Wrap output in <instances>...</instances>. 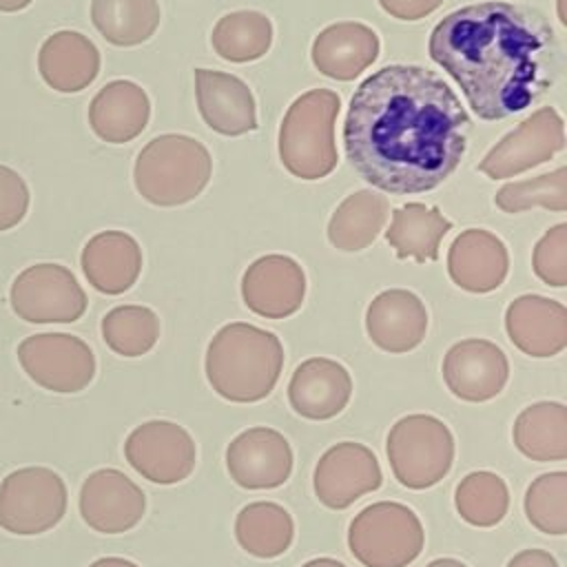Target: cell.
I'll use <instances>...</instances> for the list:
<instances>
[{
	"label": "cell",
	"mask_w": 567,
	"mask_h": 567,
	"mask_svg": "<svg viewBox=\"0 0 567 567\" xmlns=\"http://www.w3.org/2000/svg\"><path fill=\"white\" fill-rule=\"evenodd\" d=\"M472 120L432 69L390 64L365 78L343 120L354 173L392 195L441 186L461 164Z\"/></svg>",
	"instance_id": "1"
},
{
	"label": "cell",
	"mask_w": 567,
	"mask_h": 567,
	"mask_svg": "<svg viewBox=\"0 0 567 567\" xmlns=\"http://www.w3.org/2000/svg\"><path fill=\"white\" fill-rule=\"evenodd\" d=\"M427 51L485 122L529 109L563 75L565 60L560 40L540 11L496 0L441 18Z\"/></svg>",
	"instance_id": "2"
},
{
	"label": "cell",
	"mask_w": 567,
	"mask_h": 567,
	"mask_svg": "<svg viewBox=\"0 0 567 567\" xmlns=\"http://www.w3.org/2000/svg\"><path fill=\"white\" fill-rule=\"evenodd\" d=\"M206 379L226 401L266 399L284 370V346L277 334L246 321L226 323L206 350Z\"/></svg>",
	"instance_id": "3"
},
{
	"label": "cell",
	"mask_w": 567,
	"mask_h": 567,
	"mask_svg": "<svg viewBox=\"0 0 567 567\" xmlns=\"http://www.w3.org/2000/svg\"><path fill=\"white\" fill-rule=\"evenodd\" d=\"M213 159L208 148L188 135H159L135 159L137 193L155 206H179L195 199L208 184Z\"/></svg>",
	"instance_id": "4"
},
{
	"label": "cell",
	"mask_w": 567,
	"mask_h": 567,
	"mask_svg": "<svg viewBox=\"0 0 567 567\" xmlns=\"http://www.w3.org/2000/svg\"><path fill=\"white\" fill-rule=\"evenodd\" d=\"M341 100L330 89L301 93L279 126V159L299 179H321L337 168L334 120Z\"/></svg>",
	"instance_id": "5"
},
{
	"label": "cell",
	"mask_w": 567,
	"mask_h": 567,
	"mask_svg": "<svg viewBox=\"0 0 567 567\" xmlns=\"http://www.w3.org/2000/svg\"><path fill=\"white\" fill-rule=\"evenodd\" d=\"M425 545L421 518L403 503L379 501L350 523L348 547L363 567H408Z\"/></svg>",
	"instance_id": "6"
},
{
	"label": "cell",
	"mask_w": 567,
	"mask_h": 567,
	"mask_svg": "<svg viewBox=\"0 0 567 567\" xmlns=\"http://www.w3.org/2000/svg\"><path fill=\"white\" fill-rule=\"evenodd\" d=\"M385 452L392 474L401 485L427 489L450 472L454 436L432 414H408L390 427Z\"/></svg>",
	"instance_id": "7"
},
{
	"label": "cell",
	"mask_w": 567,
	"mask_h": 567,
	"mask_svg": "<svg viewBox=\"0 0 567 567\" xmlns=\"http://www.w3.org/2000/svg\"><path fill=\"white\" fill-rule=\"evenodd\" d=\"M66 503V485L51 467L13 470L0 483V527L18 536L44 534L62 520Z\"/></svg>",
	"instance_id": "8"
},
{
	"label": "cell",
	"mask_w": 567,
	"mask_h": 567,
	"mask_svg": "<svg viewBox=\"0 0 567 567\" xmlns=\"http://www.w3.org/2000/svg\"><path fill=\"white\" fill-rule=\"evenodd\" d=\"M13 312L29 323H73L89 306L75 275L60 264L24 268L9 290Z\"/></svg>",
	"instance_id": "9"
},
{
	"label": "cell",
	"mask_w": 567,
	"mask_h": 567,
	"mask_svg": "<svg viewBox=\"0 0 567 567\" xmlns=\"http://www.w3.org/2000/svg\"><path fill=\"white\" fill-rule=\"evenodd\" d=\"M18 361L40 388L73 394L95 377V354L86 341L66 332H40L20 341Z\"/></svg>",
	"instance_id": "10"
},
{
	"label": "cell",
	"mask_w": 567,
	"mask_h": 567,
	"mask_svg": "<svg viewBox=\"0 0 567 567\" xmlns=\"http://www.w3.org/2000/svg\"><path fill=\"white\" fill-rule=\"evenodd\" d=\"M563 148L565 122L556 109L543 106L496 142L478 162V171L489 179H505L554 159Z\"/></svg>",
	"instance_id": "11"
},
{
	"label": "cell",
	"mask_w": 567,
	"mask_h": 567,
	"mask_svg": "<svg viewBox=\"0 0 567 567\" xmlns=\"http://www.w3.org/2000/svg\"><path fill=\"white\" fill-rule=\"evenodd\" d=\"M124 456L142 478L173 485L195 470L197 447L186 427L157 419L137 425L126 436Z\"/></svg>",
	"instance_id": "12"
},
{
	"label": "cell",
	"mask_w": 567,
	"mask_h": 567,
	"mask_svg": "<svg viewBox=\"0 0 567 567\" xmlns=\"http://www.w3.org/2000/svg\"><path fill=\"white\" fill-rule=\"evenodd\" d=\"M383 483L381 465L374 452L354 441H341L328 447L317 461L312 485L317 498L330 509H346Z\"/></svg>",
	"instance_id": "13"
},
{
	"label": "cell",
	"mask_w": 567,
	"mask_h": 567,
	"mask_svg": "<svg viewBox=\"0 0 567 567\" xmlns=\"http://www.w3.org/2000/svg\"><path fill=\"white\" fill-rule=\"evenodd\" d=\"M78 507L91 529L100 534H124L142 520L146 496L124 472L102 467L84 478Z\"/></svg>",
	"instance_id": "14"
},
{
	"label": "cell",
	"mask_w": 567,
	"mask_h": 567,
	"mask_svg": "<svg viewBox=\"0 0 567 567\" xmlns=\"http://www.w3.org/2000/svg\"><path fill=\"white\" fill-rule=\"evenodd\" d=\"M226 467L239 487L272 489L290 478L292 447L272 427H248L228 443Z\"/></svg>",
	"instance_id": "15"
},
{
	"label": "cell",
	"mask_w": 567,
	"mask_h": 567,
	"mask_svg": "<svg viewBox=\"0 0 567 567\" xmlns=\"http://www.w3.org/2000/svg\"><path fill=\"white\" fill-rule=\"evenodd\" d=\"M443 381L447 390L470 403L498 396L509 379L505 352L487 339H463L443 357Z\"/></svg>",
	"instance_id": "16"
},
{
	"label": "cell",
	"mask_w": 567,
	"mask_h": 567,
	"mask_svg": "<svg viewBox=\"0 0 567 567\" xmlns=\"http://www.w3.org/2000/svg\"><path fill=\"white\" fill-rule=\"evenodd\" d=\"M306 297L303 268L288 255H264L241 277V299L259 317L286 319Z\"/></svg>",
	"instance_id": "17"
},
{
	"label": "cell",
	"mask_w": 567,
	"mask_h": 567,
	"mask_svg": "<svg viewBox=\"0 0 567 567\" xmlns=\"http://www.w3.org/2000/svg\"><path fill=\"white\" fill-rule=\"evenodd\" d=\"M195 95L202 120L219 135L237 137L257 128L255 95L237 75L195 69Z\"/></svg>",
	"instance_id": "18"
},
{
	"label": "cell",
	"mask_w": 567,
	"mask_h": 567,
	"mask_svg": "<svg viewBox=\"0 0 567 567\" xmlns=\"http://www.w3.org/2000/svg\"><path fill=\"white\" fill-rule=\"evenodd\" d=\"M509 270V255L498 235L485 228L463 230L447 250L450 279L465 292L496 290Z\"/></svg>",
	"instance_id": "19"
},
{
	"label": "cell",
	"mask_w": 567,
	"mask_h": 567,
	"mask_svg": "<svg viewBox=\"0 0 567 567\" xmlns=\"http://www.w3.org/2000/svg\"><path fill=\"white\" fill-rule=\"evenodd\" d=\"M365 330L377 348L392 354L410 352L425 339L427 310L414 292L390 288L370 301Z\"/></svg>",
	"instance_id": "20"
},
{
	"label": "cell",
	"mask_w": 567,
	"mask_h": 567,
	"mask_svg": "<svg viewBox=\"0 0 567 567\" xmlns=\"http://www.w3.org/2000/svg\"><path fill=\"white\" fill-rule=\"evenodd\" d=\"M352 396L350 372L334 359L312 357L297 365L288 383L290 408L310 421L337 416Z\"/></svg>",
	"instance_id": "21"
},
{
	"label": "cell",
	"mask_w": 567,
	"mask_h": 567,
	"mask_svg": "<svg viewBox=\"0 0 567 567\" xmlns=\"http://www.w3.org/2000/svg\"><path fill=\"white\" fill-rule=\"evenodd\" d=\"M505 330L520 352L536 359L554 357L567 346V310L554 299L523 295L507 306Z\"/></svg>",
	"instance_id": "22"
},
{
	"label": "cell",
	"mask_w": 567,
	"mask_h": 567,
	"mask_svg": "<svg viewBox=\"0 0 567 567\" xmlns=\"http://www.w3.org/2000/svg\"><path fill=\"white\" fill-rule=\"evenodd\" d=\"M379 35L363 22L328 24L312 42V64L330 80L350 82L379 58Z\"/></svg>",
	"instance_id": "23"
},
{
	"label": "cell",
	"mask_w": 567,
	"mask_h": 567,
	"mask_svg": "<svg viewBox=\"0 0 567 567\" xmlns=\"http://www.w3.org/2000/svg\"><path fill=\"white\" fill-rule=\"evenodd\" d=\"M80 264L97 292L122 295L142 272V248L124 230H102L84 244Z\"/></svg>",
	"instance_id": "24"
},
{
	"label": "cell",
	"mask_w": 567,
	"mask_h": 567,
	"mask_svg": "<svg viewBox=\"0 0 567 567\" xmlns=\"http://www.w3.org/2000/svg\"><path fill=\"white\" fill-rule=\"evenodd\" d=\"M148 117V95L131 80H113L104 84L89 104V124L93 133L111 144L135 140L146 128Z\"/></svg>",
	"instance_id": "25"
},
{
	"label": "cell",
	"mask_w": 567,
	"mask_h": 567,
	"mask_svg": "<svg viewBox=\"0 0 567 567\" xmlns=\"http://www.w3.org/2000/svg\"><path fill=\"white\" fill-rule=\"evenodd\" d=\"M38 71L51 89L78 93L97 78L100 51L84 33L58 31L40 47Z\"/></svg>",
	"instance_id": "26"
},
{
	"label": "cell",
	"mask_w": 567,
	"mask_h": 567,
	"mask_svg": "<svg viewBox=\"0 0 567 567\" xmlns=\"http://www.w3.org/2000/svg\"><path fill=\"white\" fill-rule=\"evenodd\" d=\"M452 221L432 206L412 202L392 210L390 228L385 230L388 244L396 250L399 259H416L419 264L439 259V244L450 233Z\"/></svg>",
	"instance_id": "27"
},
{
	"label": "cell",
	"mask_w": 567,
	"mask_h": 567,
	"mask_svg": "<svg viewBox=\"0 0 567 567\" xmlns=\"http://www.w3.org/2000/svg\"><path fill=\"white\" fill-rule=\"evenodd\" d=\"M514 445L538 463L567 458V408L558 401L527 405L514 421Z\"/></svg>",
	"instance_id": "28"
},
{
	"label": "cell",
	"mask_w": 567,
	"mask_h": 567,
	"mask_svg": "<svg viewBox=\"0 0 567 567\" xmlns=\"http://www.w3.org/2000/svg\"><path fill=\"white\" fill-rule=\"evenodd\" d=\"M390 217L388 199L377 190H357L348 195L330 217L328 241L346 252L372 246Z\"/></svg>",
	"instance_id": "29"
},
{
	"label": "cell",
	"mask_w": 567,
	"mask_h": 567,
	"mask_svg": "<svg viewBox=\"0 0 567 567\" xmlns=\"http://www.w3.org/2000/svg\"><path fill=\"white\" fill-rule=\"evenodd\" d=\"M235 538L255 558H277L292 545L295 520L279 503H248L235 518Z\"/></svg>",
	"instance_id": "30"
},
{
	"label": "cell",
	"mask_w": 567,
	"mask_h": 567,
	"mask_svg": "<svg viewBox=\"0 0 567 567\" xmlns=\"http://www.w3.org/2000/svg\"><path fill=\"white\" fill-rule=\"evenodd\" d=\"M157 0H93L91 22L100 35L115 47L146 42L159 27Z\"/></svg>",
	"instance_id": "31"
},
{
	"label": "cell",
	"mask_w": 567,
	"mask_h": 567,
	"mask_svg": "<svg viewBox=\"0 0 567 567\" xmlns=\"http://www.w3.org/2000/svg\"><path fill=\"white\" fill-rule=\"evenodd\" d=\"M210 44L226 62L259 60L272 44V22L264 13L248 9L226 13L215 22Z\"/></svg>",
	"instance_id": "32"
},
{
	"label": "cell",
	"mask_w": 567,
	"mask_h": 567,
	"mask_svg": "<svg viewBox=\"0 0 567 567\" xmlns=\"http://www.w3.org/2000/svg\"><path fill=\"white\" fill-rule=\"evenodd\" d=\"M454 505L465 523L474 527H494L509 509V489L494 472H470L456 487Z\"/></svg>",
	"instance_id": "33"
},
{
	"label": "cell",
	"mask_w": 567,
	"mask_h": 567,
	"mask_svg": "<svg viewBox=\"0 0 567 567\" xmlns=\"http://www.w3.org/2000/svg\"><path fill=\"white\" fill-rule=\"evenodd\" d=\"M102 339L122 357H142L159 339V319L146 306H117L102 319Z\"/></svg>",
	"instance_id": "34"
},
{
	"label": "cell",
	"mask_w": 567,
	"mask_h": 567,
	"mask_svg": "<svg viewBox=\"0 0 567 567\" xmlns=\"http://www.w3.org/2000/svg\"><path fill=\"white\" fill-rule=\"evenodd\" d=\"M494 204L503 213H523L534 206L563 213L567 210V168L558 166L551 173L505 184L494 195Z\"/></svg>",
	"instance_id": "35"
},
{
	"label": "cell",
	"mask_w": 567,
	"mask_h": 567,
	"mask_svg": "<svg viewBox=\"0 0 567 567\" xmlns=\"http://www.w3.org/2000/svg\"><path fill=\"white\" fill-rule=\"evenodd\" d=\"M525 516L543 534H567V472L540 474L529 483Z\"/></svg>",
	"instance_id": "36"
},
{
	"label": "cell",
	"mask_w": 567,
	"mask_h": 567,
	"mask_svg": "<svg viewBox=\"0 0 567 567\" xmlns=\"http://www.w3.org/2000/svg\"><path fill=\"white\" fill-rule=\"evenodd\" d=\"M532 266L547 286H567V224H556L536 241Z\"/></svg>",
	"instance_id": "37"
},
{
	"label": "cell",
	"mask_w": 567,
	"mask_h": 567,
	"mask_svg": "<svg viewBox=\"0 0 567 567\" xmlns=\"http://www.w3.org/2000/svg\"><path fill=\"white\" fill-rule=\"evenodd\" d=\"M29 210V186L9 166L0 164V233L18 226Z\"/></svg>",
	"instance_id": "38"
},
{
	"label": "cell",
	"mask_w": 567,
	"mask_h": 567,
	"mask_svg": "<svg viewBox=\"0 0 567 567\" xmlns=\"http://www.w3.org/2000/svg\"><path fill=\"white\" fill-rule=\"evenodd\" d=\"M381 9L399 20H421L443 4V0H379Z\"/></svg>",
	"instance_id": "39"
},
{
	"label": "cell",
	"mask_w": 567,
	"mask_h": 567,
	"mask_svg": "<svg viewBox=\"0 0 567 567\" xmlns=\"http://www.w3.org/2000/svg\"><path fill=\"white\" fill-rule=\"evenodd\" d=\"M507 567H558V560L545 549H523L509 558Z\"/></svg>",
	"instance_id": "40"
},
{
	"label": "cell",
	"mask_w": 567,
	"mask_h": 567,
	"mask_svg": "<svg viewBox=\"0 0 567 567\" xmlns=\"http://www.w3.org/2000/svg\"><path fill=\"white\" fill-rule=\"evenodd\" d=\"M89 567H140V565H135L133 560L120 558V556H104V558L93 560Z\"/></svg>",
	"instance_id": "41"
},
{
	"label": "cell",
	"mask_w": 567,
	"mask_h": 567,
	"mask_svg": "<svg viewBox=\"0 0 567 567\" xmlns=\"http://www.w3.org/2000/svg\"><path fill=\"white\" fill-rule=\"evenodd\" d=\"M33 0H0V11L4 13H13V11H20V9H27Z\"/></svg>",
	"instance_id": "42"
},
{
	"label": "cell",
	"mask_w": 567,
	"mask_h": 567,
	"mask_svg": "<svg viewBox=\"0 0 567 567\" xmlns=\"http://www.w3.org/2000/svg\"><path fill=\"white\" fill-rule=\"evenodd\" d=\"M301 567H346L343 563L334 560V558H328V556H321V558H312L308 563H303Z\"/></svg>",
	"instance_id": "43"
},
{
	"label": "cell",
	"mask_w": 567,
	"mask_h": 567,
	"mask_svg": "<svg viewBox=\"0 0 567 567\" xmlns=\"http://www.w3.org/2000/svg\"><path fill=\"white\" fill-rule=\"evenodd\" d=\"M425 567H467V565L461 563V560H456V558H436V560H432V563L425 565Z\"/></svg>",
	"instance_id": "44"
}]
</instances>
